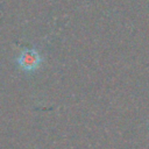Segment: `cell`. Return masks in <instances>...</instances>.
I'll use <instances>...</instances> for the list:
<instances>
[{
	"mask_svg": "<svg viewBox=\"0 0 149 149\" xmlns=\"http://www.w3.org/2000/svg\"><path fill=\"white\" fill-rule=\"evenodd\" d=\"M17 62H19V65L23 70L33 71L40 65L41 57L35 50H24L23 52H21Z\"/></svg>",
	"mask_w": 149,
	"mask_h": 149,
	"instance_id": "cell-1",
	"label": "cell"
}]
</instances>
